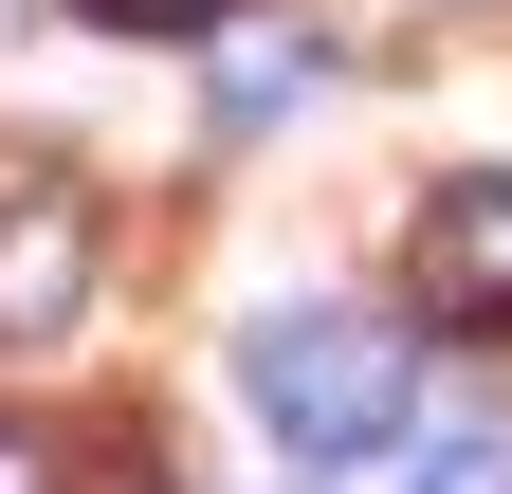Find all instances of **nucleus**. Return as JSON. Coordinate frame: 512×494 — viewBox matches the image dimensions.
<instances>
[{"label": "nucleus", "instance_id": "obj_7", "mask_svg": "<svg viewBox=\"0 0 512 494\" xmlns=\"http://www.w3.org/2000/svg\"><path fill=\"white\" fill-rule=\"evenodd\" d=\"M0 494H55V458H37V440H19V421H0Z\"/></svg>", "mask_w": 512, "mask_h": 494}, {"label": "nucleus", "instance_id": "obj_6", "mask_svg": "<svg viewBox=\"0 0 512 494\" xmlns=\"http://www.w3.org/2000/svg\"><path fill=\"white\" fill-rule=\"evenodd\" d=\"M74 19H92V37H220L238 0H74Z\"/></svg>", "mask_w": 512, "mask_h": 494}, {"label": "nucleus", "instance_id": "obj_4", "mask_svg": "<svg viewBox=\"0 0 512 494\" xmlns=\"http://www.w3.org/2000/svg\"><path fill=\"white\" fill-rule=\"evenodd\" d=\"M293 92H311V37H220V129H256Z\"/></svg>", "mask_w": 512, "mask_h": 494}, {"label": "nucleus", "instance_id": "obj_2", "mask_svg": "<svg viewBox=\"0 0 512 494\" xmlns=\"http://www.w3.org/2000/svg\"><path fill=\"white\" fill-rule=\"evenodd\" d=\"M403 293H421V330H512V165H476V183L421 202Z\"/></svg>", "mask_w": 512, "mask_h": 494}, {"label": "nucleus", "instance_id": "obj_1", "mask_svg": "<svg viewBox=\"0 0 512 494\" xmlns=\"http://www.w3.org/2000/svg\"><path fill=\"white\" fill-rule=\"evenodd\" d=\"M238 403L293 458H384L403 403H421V330L403 312H256L238 330Z\"/></svg>", "mask_w": 512, "mask_h": 494}, {"label": "nucleus", "instance_id": "obj_3", "mask_svg": "<svg viewBox=\"0 0 512 494\" xmlns=\"http://www.w3.org/2000/svg\"><path fill=\"white\" fill-rule=\"evenodd\" d=\"M74 293H92V202L55 165L0 147V348H37V330H74Z\"/></svg>", "mask_w": 512, "mask_h": 494}, {"label": "nucleus", "instance_id": "obj_5", "mask_svg": "<svg viewBox=\"0 0 512 494\" xmlns=\"http://www.w3.org/2000/svg\"><path fill=\"white\" fill-rule=\"evenodd\" d=\"M403 494H512V421H458V440H421Z\"/></svg>", "mask_w": 512, "mask_h": 494}]
</instances>
